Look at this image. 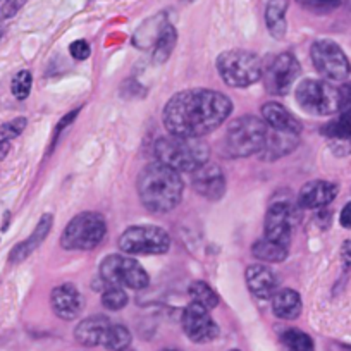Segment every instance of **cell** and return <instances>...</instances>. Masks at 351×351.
<instances>
[{"label": "cell", "mask_w": 351, "mask_h": 351, "mask_svg": "<svg viewBox=\"0 0 351 351\" xmlns=\"http://www.w3.org/2000/svg\"><path fill=\"white\" fill-rule=\"evenodd\" d=\"M184 2H193V0H184Z\"/></svg>", "instance_id": "43"}, {"label": "cell", "mask_w": 351, "mask_h": 351, "mask_svg": "<svg viewBox=\"0 0 351 351\" xmlns=\"http://www.w3.org/2000/svg\"><path fill=\"white\" fill-rule=\"evenodd\" d=\"M52 226H53L52 215L50 214L43 215V217L38 221V224H36L35 231L32 232V236H29L26 241L19 243V245L14 246V250H12L11 255H9V260L16 263V262H23V260L28 258V256L32 255V253L35 252V250L38 248L43 241H45V238L49 236Z\"/></svg>", "instance_id": "21"}, {"label": "cell", "mask_w": 351, "mask_h": 351, "mask_svg": "<svg viewBox=\"0 0 351 351\" xmlns=\"http://www.w3.org/2000/svg\"><path fill=\"white\" fill-rule=\"evenodd\" d=\"M176 42H178V32L172 25H164L158 29L157 40H155L154 49V62L164 64L165 60L171 57L172 50H174Z\"/></svg>", "instance_id": "24"}, {"label": "cell", "mask_w": 351, "mask_h": 351, "mask_svg": "<svg viewBox=\"0 0 351 351\" xmlns=\"http://www.w3.org/2000/svg\"><path fill=\"white\" fill-rule=\"evenodd\" d=\"M136 186L141 204L155 214L171 212L183 198L184 184L180 172L160 162L148 164L140 172Z\"/></svg>", "instance_id": "2"}, {"label": "cell", "mask_w": 351, "mask_h": 351, "mask_svg": "<svg viewBox=\"0 0 351 351\" xmlns=\"http://www.w3.org/2000/svg\"><path fill=\"white\" fill-rule=\"evenodd\" d=\"M26 123V117H18L0 126V160L9 154L12 141L25 131Z\"/></svg>", "instance_id": "26"}, {"label": "cell", "mask_w": 351, "mask_h": 351, "mask_svg": "<svg viewBox=\"0 0 351 351\" xmlns=\"http://www.w3.org/2000/svg\"><path fill=\"white\" fill-rule=\"evenodd\" d=\"M32 84H33L32 73H29V71H19V73L14 76V80H12V84H11L12 95H14L18 100L28 99L29 92H32Z\"/></svg>", "instance_id": "32"}, {"label": "cell", "mask_w": 351, "mask_h": 351, "mask_svg": "<svg viewBox=\"0 0 351 351\" xmlns=\"http://www.w3.org/2000/svg\"><path fill=\"white\" fill-rule=\"evenodd\" d=\"M69 52H71V56H73L76 60H84V59H88V57H90V53H92V49H90L88 42H84V40H76V42L71 43Z\"/></svg>", "instance_id": "34"}, {"label": "cell", "mask_w": 351, "mask_h": 351, "mask_svg": "<svg viewBox=\"0 0 351 351\" xmlns=\"http://www.w3.org/2000/svg\"><path fill=\"white\" fill-rule=\"evenodd\" d=\"M155 155L157 162L174 169L176 172H193L204 164H207L210 157V148L207 141L202 138H184L169 136L158 138L155 143Z\"/></svg>", "instance_id": "3"}, {"label": "cell", "mask_w": 351, "mask_h": 351, "mask_svg": "<svg viewBox=\"0 0 351 351\" xmlns=\"http://www.w3.org/2000/svg\"><path fill=\"white\" fill-rule=\"evenodd\" d=\"M341 114L322 128V133L334 140H351V109H339Z\"/></svg>", "instance_id": "27"}, {"label": "cell", "mask_w": 351, "mask_h": 351, "mask_svg": "<svg viewBox=\"0 0 351 351\" xmlns=\"http://www.w3.org/2000/svg\"><path fill=\"white\" fill-rule=\"evenodd\" d=\"M190 296L193 298L195 303H198V305H202L207 310L215 308L219 305L217 293L204 281H195L190 286Z\"/></svg>", "instance_id": "30"}, {"label": "cell", "mask_w": 351, "mask_h": 351, "mask_svg": "<svg viewBox=\"0 0 351 351\" xmlns=\"http://www.w3.org/2000/svg\"><path fill=\"white\" fill-rule=\"evenodd\" d=\"M337 351H351V346H346V344H337Z\"/></svg>", "instance_id": "40"}, {"label": "cell", "mask_w": 351, "mask_h": 351, "mask_svg": "<svg viewBox=\"0 0 351 351\" xmlns=\"http://www.w3.org/2000/svg\"><path fill=\"white\" fill-rule=\"evenodd\" d=\"M171 246V238L158 226H133L119 238V248L126 255H162Z\"/></svg>", "instance_id": "9"}, {"label": "cell", "mask_w": 351, "mask_h": 351, "mask_svg": "<svg viewBox=\"0 0 351 351\" xmlns=\"http://www.w3.org/2000/svg\"><path fill=\"white\" fill-rule=\"evenodd\" d=\"M339 222H341V226H343V228L351 229V202H350V204L344 205V208L341 210Z\"/></svg>", "instance_id": "39"}, {"label": "cell", "mask_w": 351, "mask_h": 351, "mask_svg": "<svg viewBox=\"0 0 351 351\" xmlns=\"http://www.w3.org/2000/svg\"><path fill=\"white\" fill-rule=\"evenodd\" d=\"M181 324H183L184 334L193 343H210V341H214L219 336V326L214 322L208 310L195 302H191L184 308L183 317H181Z\"/></svg>", "instance_id": "12"}, {"label": "cell", "mask_w": 351, "mask_h": 351, "mask_svg": "<svg viewBox=\"0 0 351 351\" xmlns=\"http://www.w3.org/2000/svg\"><path fill=\"white\" fill-rule=\"evenodd\" d=\"M131 343V332L126 326L121 324H110L104 336L102 344L110 351H126Z\"/></svg>", "instance_id": "28"}, {"label": "cell", "mask_w": 351, "mask_h": 351, "mask_svg": "<svg viewBox=\"0 0 351 351\" xmlns=\"http://www.w3.org/2000/svg\"><path fill=\"white\" fill-rule=\"evenodd\" d=\"M80 110H81V109L71 110L69 114H66V117H62V119H60V123L57 124V128H56V136L60 133V131L64 130V128H67L71 123H73L74 119H76V116H77V114H80Z\"/></svg>", "instance_id": "38"}, {"label": "cell", "mask_w": 351, "mask_h": 351, "mask_svg": "<svg viewBox=\"0 0 351 351\" xmlns=\"http://www.w3.org/2000/svg\"><path fill=\"white\" fill-rule=\"evenodd\" d=\"M107 232L106 219L97 212H83L69 221L60 236V245L66 250H93L104 241Z\"/></svg>", "instance_id": "6"}, {"label": "cell", "mask_w": 351, "mask_h": 351, "mask_svg": "<svg viewBox=\"0 0 351 351\" xmlns=\"http://www.w3.org/2000/svg\"><path fill=\"white\" fill-rule=\"evenodd\" d=\"M288 0H269L265 8V25L269 33L276 40H282L288 33V21H286V12H288Z\"/></svg>", "instance_id": "23"}, {"label": "cell", "mask_w": 351, "mask_h": 351, "mask_svg": "<svg viewBox=\"0 0 351 351\" xmlns=\"http://www.w3.org/2000/svg\"><path fill=\"white\" fill-rule=\"evenodd\" d=\"M110 322L107 317L104 315H93L88 319L81 320L74 329V337L77 343L83 346H99L102 344L104 336H106L107 329H109Z\"/></svg>", "instance_id": "20"}, {"label": "cell", "mask_w": 351, "mask_h": 351, "mask_svg": "<svg viewBox=\"0 0 351 351\" xmlns=\"http://www.w3.org/2000/svg\"><path fill=\"white\" fill-rule=\"evenodd\" d=\"M162 351H180V350H174V348H165V350H162Z\"/></svg>", "instance_id": "41"}, {"label": "cell", "mask_w": 351, "mask_h": 351, "mask_svg": "<svg viewBox=\"0 0 351 351\" xmlns=\"http://www.w3.org/2000/svg\"><path fill=\"white\" fill-rule=\"evenodd\" d=\"M26 2L28 0H0V21L18 14Z\"/></svg>", "instance_id": "33"}, {"label": "cell", "mask_w": 351, "mask_h": 351, "mask_svg": "<svg viewBox=\"0 0 351 351\" xmlns=\"http://www.w3.org/2000/svg\"><path fill=\"white\" fill-rule=\"evenodd\" d=\"M339 109H351V83L339 88Z\"/></svg>", "instance_id": "36"}, {"label": "cell", "mask_w": 351, "mask_h": 351, "mask_svg": "<svg viewBox=\"0 0 351 351\" xmlns=\"http://www.w3.org/2000/svg\"><path fill=\"white\" fill-rule=\"evenodd\" d=\"M315 69L326 80L344 81L351 73V64L346 53L332 40H317L310 49Z\"/></svg>", "instance_id": "10"}, {"label": "cell", "mask_w": 351, "mask_h": 351, "mask_svg": "<svg viewBox=\"0 0 351 351\" xmlns=\"http://www.w3.org/2000/svg\"><path fill=\"white\" fill-rule=\"evenodd\" d=\"M300 73H302V66H300L298 59L293 53L282 52L278 57L272 59L267 69L263 71V83L267 92L272 95H286L298 80Z\"/></svg>", "instance_id": "11"}, {"label": "cell", "mask_w": 351, "mask_h": 351, "mask_svg": "<svg viewBox=\"0 0 351 351\" xmlns=\"http://www.w3.org/2000/svg\"><path fill=\"white\" fill-rule=\"evenodd\" d=\"M262 117L263 123L269 124L271 130L281 131V133H291L298 134L302 133V124L300 121L286 109L285 106L278 102H267L262 107Z\"/></svg>", "instance_id": "18"}, {"label": "cell", "mask_w": 351, "mask_h": 351, "mask_svg": "<svg viewBox=\"0 0 351 351\" xmlns=\"http://www.w3.org/2000/svg\"><path fill=\"white\" fill-rule=\"evenodd\" d=\"M302 296L295 291V289H279L276 295L272 296V310H274L276 317L282 320H295L298 319L302 313Z\"/></svg>", "instance_id": "22"}, {"label": "cell", "mask_w": 351, "mask_h": 351, "mask_svg": "<svg viewBox=\"0 0 351 351\" xmlns=\"http://www.w3.org/2000/svg\"><path fill=\"white\" fill-rule=\"evenodd\" d=\"M341 260H343L344 269H351V239L344 241L341 246Z\"/></svg>", "instance_id": "37"}, {"label": "cell", "mask_w": 351, "mask_h": 351, "mask_svg": "<svg viewBox=\"0 0 351 351\" xmlns=\"http://www.w3.org/2000/svg\"><path fill=\"white\" fill-rule=\"evenodd\" d=\"M100 278L109 286L130 289H143L150 282L143 265L131 256L123 255L106 256L100 263Z\"/></svg>", "instance_id": "7"}, {"label": "cell", "mask_w": 351, "mask_h": 351, "mask_svg": "<svg viewBox=\"0 0 351 351\" xmlns=\"http://www.w3.org/2000/svg\"><path fill=\"white\" fill-rule=\"evenodd\" d=\"M293 219H295V214H293L291 205L285 204V202L272 204L267 215H265V234H263V238L271 239L278 245L289 246L293 232Z\"/></svg>", "instance_id": "13"}, {"label": "cell", "mask_w": 351, "mask_h": 351, "mask_svg": "<svg viewBox=\"0 0 351 351\" xmlns=\"http://www.w3.org/2000/svg\"><path fill=\"white\" fill-rule=\"evenodd\" d=\"M281 344L285 351H315L313 339L300 329H288L281 334Z\"/></svg>", "instance_id": "29"}, {"label": "cell", "mask_w": 351, "mask_h": 351, "mask_svg": "<svg viewBox=\"0 0 351 351\" xmlns=\"http://www.w3.org/2000/svg\"><path fill=\"white\" fill-rule=\"evenodd\" d=\"M298 134L267 130V138H265V143H263V148L260 150L258 157L262 158V160H278V158L291 154V152L298 147Z\"/></svg>", "instance_id": "19"}, {"label": "cell", "mask_w": 351, "mask_h": 351, "mask_svg": "<svg viewBox=\"0 0 351 351\" xmlns=\"http://www.w3.org/2000/svg\"><path fill=\"white\" fill-rule=\"evenodd\" d=\"M305 8L315 9V11H327L339 4V0H298Z\"/></svg>", "instance_id": "35"}, {"label": "cell", "mask_w": 351, "mask_h": 351, "mask_svg": "<svg viewBox=\"0 0 351 351\" xmlns=\"http://www.w3.org/2000/svg\"><path fill=\"white\" fill-rule=\"evenodd\" d=\"M231 351H239V350H231Z\"/></svg>", "instance_id": "44"}, {"label": "cell", "mask_w": 351, "mask_h": 351, "mask_svg": "<svg viewBox=\"0 0 351 351\" xmlns=\"http://www.w3.org/2000/svg\"><path fill=\"white\" fill-rule=\"evenodd\" d=\"M102 305L106 306L107 310H112V312H117V310L124 308V306L128 305L126 291H124L123 288L109 286L102 295Z\"/></svg>", "instance_id": "31"}, {"label": "cell", "mask_w": 351, "mask_h": 351, "mask_svg": "<svg viewBox=\"0 0 351 351\" xmlns=\"http://www.w3.org/2000/svg\"><path fill=\"white\" fill-rule=\"evenodd\" d=\"M252 253L255 258L262 260V262L279 263L282 260H286V256H288V246L278 245V243L271 241V239L262 238L253 243Z\"/></svg>", "instance_id": "25"}, {"label": "cell", "mask_w": 351, "mask_h": 351, "mask_svg": "<svg viewBox=\"0 0 351 351\" xmlns=\"http://www.w3.org/2000/svg\"><path fill=\"white\" fill-rule=\"evenodd\" d=\"M2 35H4V32H2V29H0V38H2Z\"/></svg>", "instance_id": "42"}, {"label": "cell", "mask_w": 351, "mask_h": 351, "mask_svg": "<svg viewBox=\"0 0 351 351\" xmlns=\"http://www.w3.org/2000/svg\"><path fill=\"white\" fill-rule=\"evenodd\" d=\"M50 303L56 315L62 320H74L84 308L83 295L74 285H60L53 288Z\"/></svg>", "instance_id": "15"}, {"label": "cell", "mask_w": 351, "mask_h": 351, "mask_svg": "<svg viewBox=\"0 0 351 351\" xmlns=\"http://www.w3.org/2000/svg\"><path fill=\"white\" fill-rule=\"evenodd\" d=\"M265 138H267V126L262 119L255 116H241L228 126L224 148L229 157H250L260 154Z\"/></svg>", "instance_id": "4"}, {"label": "cell", "mask_w": 351, "mask_h": 351, "mask_svg": "<svg viewBox=\"0 0 351 351\" xmlns=\"http://www.w3.org/2000/svg\"><path fill=\"white\" fill-rule=\"evenodd\" d=\"M296 102L313 116H330L339 110V88L327 81L305 80L296 88Z\"/></svg>", "instance_id": "8"}, {"label": "cell", "mask_w": 351, "mask_h": 351, "mask_svg": "<svg viewBox=\"0 0 351 351\" xmlns=\"http://www.w3.org/2000/svg\"><path fill=\"white\" fill-rule=\"evenodd\" d=\"M246 285L248 289L256 296V298L269 300L276 295L278 291V276L267 265H262V263H255V265H250L246 269Z\"/></svg>", "instance_id": "16"}, {"label": "cell", "mask_w": 351, "mask_h": 351, "mask_svg": "<svg viewBox=\"0 0 351 351\" xmlns=\"http://www.w3.org/2000/svg\"><path fill=\"white\" fill-rule=\"evenodd\" d=\"M215 66L224 83L234 88L252 86L263 73L260 59L248 50H226L217 57Z\"/></svg>", "instance_id": "5"}, {"label": "cell", "mask_w": 351, "mask_h": 351, "mask_svg": "<svg viewBox=\"0 0 351 351\" xmlns=\"http://www.w3.org/2000/svg\"><path fill=\"white\" fill-rule=\"evenodd\" d=\"M232 112V102L221 92L193 88L176 93L165 104L164 119L169 134L202 138L217 130Z\"/></svg>", "instance_id": "1"}, {"label": "cell", "mask_w": 351, "mask_h": 351, "mask_svg": "<svg viewBox=\"0 0 351 351\" xmlns=\"http://www.w3.org/2000/svg\"><path fill=\"white\" fill-rule=\"evenodd\" d=\"M337 186L329 181H310L300 190L298 205L302 208H324L336 198Z\"/></svg>", "instance_id": "17"}, {"label": "cell", "mask_w": 351, "mask_h": 351, "mask_svg": "<svg viewBox=\"0 0 351 351\" xmlns=\"http://www.w3.org/2000/svg\"><path fill=\"white\" fill-rule=\"evenodd\" d=\"M191 184H193V190L200 197L208 198V200H219V198L224 197V172H222L219 165L210 164V162H207L202 167H198L197 171L191 172Z\"/></svg>", "instance_id": "14"}]
</instances>
